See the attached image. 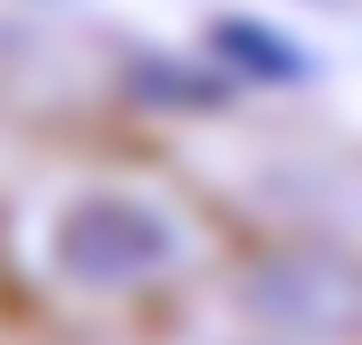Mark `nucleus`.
<instances>
[{"mask_svg":"<svg viewBox=\"0 0 362 345\" xmlns=\"http://www.w3.org/2000/svg\"><path fill=\"white\" fill-rule=\"evenodd\" d=\"M219 42H228V51H253V59H262L270 76H295V51H278L270 34H245V25H219Z\"/></svg>","mask_w":362,"mask_h":345,"instance_id":"obj_3","label":"nucleus"},{"mask_svg":"<svg viewBox=\"0 0 362 345\" xmlns=\"http://www.w3.org/2000/svg\"><path fill=\"white\" fill-rule=\"evenodd\" d=\"M253 312H270L278 329H346L362 312V278L337 261H278L270 278H253Z\"/></svg>","mask_w":362,"mask_h":345,"instance_id":"obj_2","label":"nucleus"},{"mask_svg":"<svg viewBox=\"0 0 362 345\" xmlns=\"http://www.w3.org/2000/svg\"><path fill=\"white\" fill-rule=\"evenodd\" d=\"M51 253L76 286H144L177 261V228L135 194H85V202L59 211Z\"/></svg>","mask_w":362,"mask_h":345,"instance_id":"obj_1","label":"nucleus"}]
</instances>
